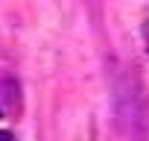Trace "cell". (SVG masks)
Segmentation results:
<instances>
[{"mask_svg":"<svg viewBox=\"0 0 149 141\" xmlns=\"http://www.w3.org/2000/svg\"><path fill=\"white\" fill-rule=\"evenodd\" d=\"M117 123L129 141L149 138V103H146V94L137 88L134 77H126L117 82Z\"/></svg>","mask_w":149,"mask_h":141,"instance_id":"obj_1","label":"cell"},{"mask_svg":"<svg viewBox=\"0 0 149 141\" xmlns=\"http://www.w3.org/2000/svg\"><path fill=\"white\" fill-rule=\"evenodd\" d=\"M0 141H12V138H9V135H6V132H0Z\"/></svg>","mask_w":149,"mask_h":141,"instance_id":"obj_2","label":"cell"}]
</instances>
